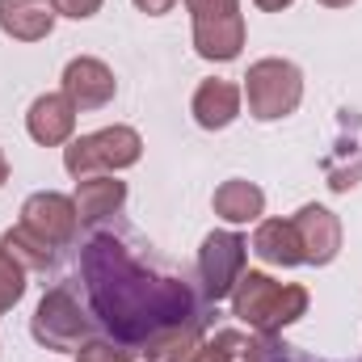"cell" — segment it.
I'll list each match as a JSON object with an SVG mask.
<instances>
[{
	"label": "cell",
	"instance_id": "6da1fadb",
	"mask_svg": "<svg viewBox=\"0 0 362 362\" xmlns=\"http://www.w3.org/2000/svg\"><path fill=\"white\" fill-rule=\"evenodd\" d=\"M81 270L89 286L93 312L105 320V329L118 341L148 346L165 329L181 320H194V295L177 278L144 270L122 240L93 236L81 253Z\"/></svg>",
	"mask_w": 362,
	"mask_h": 362
},
{
	"label": "cell",
	"instance_id": "7a4b0ae2",
	"mask_svg": "<svg viewBox=\"0 0 362 362\" xmlns=\"http://www.w3.org/2000/svg\"><path fill=\"white\" fill-rule=\"evenodd\" d=\"M232 312L257 333H278L308 312V291L299 282H274L270 274L249 270L232 291Z\"/></svg>",
	"mask_w": 362,
	"mask_h": 362
},
{
	"label": "cell",
	"instance_id": "3957f363",
	"mask_svg": "<svg viewBox=\"0 0 362 362\" xmlns=\"http://www.w3.org/2000/svg\"><path fill=\"white\" fill-rule=\"evenodd\" d=\"M245 97H249V114L274 122L299 110L303 101V72L291 59H257L245 76Z\"/></svg>",
	"mask_w": 362,
	"mask_h": 362
},
{
	"label": "cell",
	"instance_id": "277c9868",
	"mask_svg": "<svg viewBox=\"0 0 362 362\" xmlns=\"http://www.w3.org/2000/svg\"><path fill=\"white\" fill-rule=\"evenodd\" d=\"M144 152V139L139 131L131 127H105V131H93L81 135L64 148V169L72 177H93L97 169H131Z\"/></svg>",
	"mask_w": 362,
	"mask_h": 362
},
{
	"label": "cell",
	"instance_id": "5b68a950",
	"mask_svg": "<svg viewBox=\"0 0 362 362\" xmlns=\"http://www.w3.org/2000/svg\"><path fill=\"white\" fill-rule=\"evenodd\" d=\"M30 333L34 341H42L47 350H81L89 341V316L81 312L76 295L68 286H55L38 299L34 308V320H30Z\"/></svg>",
	"mask_w": 362,
	"mask_h": 362
},
{
	"label": "cell",
	"instance_id": "8992f818",
	"mask_svg": "<svg viewBox=\"0 0 362 362\" xmlns=\"http://www.w3.org/2000/svg\"><path fill=\"white\" fill-rule=\"evenodd\" d=\"M245 262H249V245L236 232H211L202 240V253H198V274H202L206 299L232 295L240 274H245Z\"/></svg>",
	"mask_w": 362,
	"mask_h": 362
},
{
	"label": "cell",
	"instance_id": "52a82bcc",
	"mask_svg": "<svg viewBox=\"0 0 362 362\" xmlns=\"http://www.w3.org/2000/svg\"><path fill=\"white\" fill-rule=\"evenodd\" d=\"M21 223H25L34 236H42L47 245H68V240L76 236L81 215H76V202H72V198H64V194H55V189H42V194H30V198H25Z\"/></svg>",
	"mask_w": 362,
	"mask_h": 362
},
{
	"label": "cell",
	"instance_id": "ba28073f",
	"mask_svg": "<svg viewBox=\"0 0 362 362\" xmlns=\"http://www.w3.org/2000/svg\"><path fill=\"white\" fill-rule=\"evenodd\" d=\"M291 223H295V232H299L303 262L329 266V262L341 253V223H337V215H333L329 206L308 202V206H299V215H295Z\"/></svg>",
	"mask_w": 362,
	"mask_h": 362
},
{
	"label": "cell",
	"instance_id": "9c48e42d",
	"mask_svg": "<svg viewBox=\"0 0 362 362\" xmlns=\"http://www.w3.org/2000/svg\"><path fill=\"white\" fill-rule=\"evenodd\" d=\"M25 131H30V139L42 144V148L68 144L72 131H76V105H72V97H68V93H42V97L30 105V114H25Z\"/></svg>",
	"mask_w": 362,
	"mask_h": 362
},
{
	"label": "cell",
	"instance_id": "30bf717a",
	"mask_svg": "<svg viewBox=\"0 0 362 362\" xmlns=\"http://www.w3.org/2000/svg\"><path fill=\"white\" fill-rule=\"evenodd\" d=\"M64 93L72 97L76 110H97V105H105L114 97V72L101 59L81 55V59H72L64 68Z\"/></svg>",
	"mask_w": 362,
	"mask_h": 362
},
{
	"label": "cell",
	"instance_id": "8fae6325",
	"mask_svg": "<svg viewBox=\"0 0 362 362\" xmlns=\"http://www.w3.org/2000/svg\"><path fill=\"white\" fill-rule=\"evenodd\" d=\"M189 114L202 131H223L236 122L240 114V89L232 81H202L194 89V101H189Z\"/></svg>",
	"mask_w": 362,
	"mask_h": 362
},
{
	"label": "cell",
	"instance_id": "7c38bea8",
	"mask_svg": "<svg viewBox=\"0 0 362 362\" xmlns=\"http://www.w3.org/2000/svg\"><path fill=\"white\" fill-rule=\"evenodd\" d=\"M194 51L202 59H215V64H228L245 51V17L232 13V17H206V21H194Z\"/></svg>",
	"mask_w": 362,
	"mask_h": 362
},
{
	"label": "cell",
	"instance_id": "4fadbf2b",
	"mask_svg": "<svg viewBox=\"0 0 362 362\" xmlns=\"http://www.w3.org/2000/svg\"><path fill=\"white\" fill-rule=\"evenodd\" d=\"M55 4L51 0H0V30L17 42H38L55 25Z\"/></svg>",
	"mask_w": 362,
	"mask_h": 362
},
{
	"label": "cell",
	"instance_id": "5bb4252c",
	"mask_svg": "<svg viewBox=\"0 0 362 362\" xmlns=\"http://www.w3.org/2000/svg\"><path fill=\"white\" fill-rule=\"evenodd\" d=\"M72 202H76L81 223H101L105 215H114V211L127 202V181H118V177H81Z\"/></svg>",
	"mask_w": 362,
	"mask_h": 362
},
{
	"label": "cell",
	"instance_id": "9a60e30c",
	"mask_svg": "<svg viewBox=\"0 0 362 362\" xmlns=\"http://www.w3.org/2000/svg\"><path fill=\"white\" fill-rule=\"evenodd\" d=\"M253 253L270 266H299L303 262V245L291 219H266L253 236Z\"/></svg>",
	"mask_w": 362,
	"mask_h": 362
},
{
	"label": "cell",
	"instance_id": "2e32d148",
	"mask_svg": "<svg viewBox=\"0 0 362 362\" xmlns=\"http://www.w3.org/2000/svg\"><path fill=\"white\" fill-rule=\"evenodd\" d=\"M266 211V194L253 185V181H223L215 189V215L228 219V223H253L257 215Z\"/></svg>",
	"mask_w": 362,
	"mask_h": 362
},
{
	"label": "cell",
	"instance_id": "e0dca14e",
	"mask_svg": "<svg viewBox=\"0 0 362 362\" xmlns=\"http://www.w3.org/2000/svg\"><path fill=\"white\" fill-rule=\"evenodd\" d=\"M0 249H4L17 266H25V270H47V266L55 262V245H47L42 236H34L25 223L8 228L4 240H0Z\"/></svg>",
	"mask_w": 362,
	"mask_h": 362
},
{
	"label": "cell",
	"instance_id": "ac0fdd59",
	"mask_svg": "<svg viewBox=\"0 0 362 362\" xmlns=\"http://www.w3.org/2000/svg\"><path fill=\"white\" fill-rule=\"evenodd\" d=\"M194 346H198V325L194 320H181L173 329H165L160 337H152L144 346V354L152 362H185L194 354Z\"/></svg>",
	"mask_w": 362,
	"mask_h": 362
},
{
	"label": "cell",
	"instance_id": "d6986e66",
	"mask_svg": "<svg viewBox=\"0 0 362 362\" xmlns=\"http://www.w3.org/2000/svg\"><path fill=\"white\" fill-rule=\"evenodd\" d=\"M25 295V266H17L4 249H0V316L13 312V303Z\"/></svg>",
	"mask_w": 362,
	"mask_h": 362
},
{
	"label": "cell",
	"instance_id": "ffe728a7",
	"mask_svg": "<svg viewBox=\"0 0 362 362\" xmlns=\"http://www.w3.org/2000/svg\"><path fill=\"white\" fill-rule=\"evenodd\" d=\"M76 362H131V350L110 346V341H85L76 350Z\"/></svg>",
	"mask_w": 362,
	"mask_h": 362
},
{
	"label": "cell",
	"instance_id": "44dd1931",
	"mask_svg": "<svg viewBox=\"0 0 362 362\" xmlns=\"http://www.w3.org/2000/svg\"><path fill=\"white\" fill-rule=\"evenodd\" d=\"M189 4V17L194 21H206V17H232L240 13V0H185Z\"/></svg>",
	"mask_w": 362,
	"mask_h": 362
},
{
	"label": "cell",
	"instance_id": "7402d4cb",
	"mask_svg": "<svg viewBox=\"0 0 362 362\" xmlns=\"http://www.w3.org/2000/svg\"><path fill=\"white\" fill-rule=\"evenodd\" d=\"M51 4H55V13H64L72 21H85V17H93L101 8V0H51Z\"/></svg>",
	"mask_w": 362,
	"mask_h": 362
},
{
	"label": "cell",
	"instance_id": "603a6c76",
	"mask_svg": "<svg viewBox=\"0 0 362 362\" xmlns=\"http://www.w3.org/2000/svg\"><path fill=\"white\" fill-rule=\"evenodd\" d=\"M185 362H228V350H223L219 333H215V341H206V346H194V354H189Z\"/></svg>",
	"mask_w": 362,
	"mask_h": 362
},
{
	"label": "cell",
	"instance_id": "cb8c5ba5",
	"mask_svg": "<svg viewBox=\"0 0 362 362\" xmlns=\"http://www.w3.org/2000/svg\"><path fill=\"white\" fill-rule=\"evenodd\" d=\"M135 4H139L144 13H152V17H160V13H169V8H173L177 0H135Z\"/></svg>",
	"mask_w": 362,
	"mask_h": 362
},
{
	"label": "cell",
	"instance_id": "d4e9b609",
	"mask_svg": "<svg viewBox=\"0 0 362 362\" xmlns=\"http://www.w3.org/2000/svg\"><path fill=\"white\" fill-rule=\"evenodd\" d=\"M253 4H257V8H266V13H278V8H286L291 0H253Z\"/></svg>",
	"mask_w": 362,
	"mask_h": 362
},
{
	"label": "cell",
	"instance_id": "484cf974",
	"mask_svg": "<svg viewBox=\"0 0 362 362\" xmlns=\"http://www.w3.org/2000/svg\"><path fill=\"white\" fill-rule=\"evenodd\" d=\"M8 181V160H4V152H0V185Z\"/></svg>",
	"mask_w": 362,
	"mask_h": 362
},
{
	"label": "cell",
	"instance_id": "4316f807",
	"mask_svg": "<svg viewBox=\"0 0 362 362\" xmlns=\"http://www.w3.org/2000/svg\"><path fill=\"white\" fill-rule=\"evenodd\" d=\"M320 4H329V8H346V4H354V0H320Z\"/></svg>",
	"mask_w": 362,
	"mask_h": 362
},
{
	"label": "cell",
	"instance_id": "83f0119b",
	"mask_svg": "<svg viewBox=\"0 0 362 362\" xmlns=\"http://www.w3.org/2000/svg\"><path fill=\"white\" fill-rule=\"evenodd\" d=\"M270 362H291V358H274V354H270Z\"/></svg>",
	"mask_w": 362,
	"mask_h": 362
}]
</instances>
